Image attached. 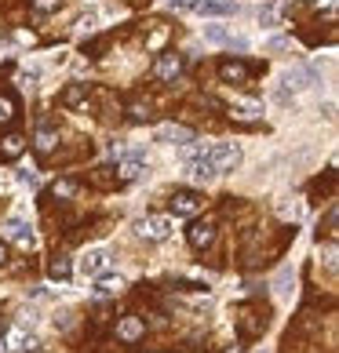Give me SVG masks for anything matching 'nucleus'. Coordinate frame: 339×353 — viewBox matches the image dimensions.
Returning a JSON list of instances; mask_svg holds the SVG:
<instances>
[{"label": "nucleus", "mask_w": 339, "mask_h": 353, "mask_svg": "<svg viewBox=\"0 0 339 353\" xmlns=\"http://www.w3.org/2000/svg\"><path fill=\"white\" fill-rule=\"evenodd\" d=\"M208 164L215 168V175H226V172H233V168L241 164V150L233 146V142H219V146H208Z\"/></svg>", "instance_id": "nucleus-1"}, {"label": "nucleus", "mask_w": 339, "mask_h": 353, "mask_svg": "<svg viewBox=\"0 0 339 353\" xmlns=\"http://www.w3.org/2000/svg\"><path fill=\"white\" fill-rule=\"evenodd\" d=\"M267 310L263 306H241V313H238V332L244 335V339H255V335H263L267 332Z\"/></svg>", "instance_id": "nucleus-2"}, {"label": "nucleus", "mask_w": 339, "mask_h": 353, "mask_svg": "<svg viewBox=\"0 0 339 353\" xmlns=\"http://www.w3.org/2000/svg\"><path fill=\"white\" fill-rule=\"evenodd\" d=\"M135 230H139L142 241H168L172 237V219L168 215H146Z\"/></svg>", "instance_id": "nucleus-3"}, {"label": "nucleus", "mask_w": 339, "mask_h": 353, "mask_svg": "<svg viewBox=\"0 0 339 353\" xmlns=\"http://www.w3.org/2000/svg\"><path fill=\"white\" fill-rule=\"evenodd\" d=\"M204 41H208V44H219V48H230V51H244V48H249V41H244V37H238L233 30H226V26H208V30H204Z\"/></svg>", "instance_id": "nucleus-4"}, {"label": "nucleus", "mask_w": 339, "mask_h": 353, "mask_svg": "<svg viewBox=\"0 0 339 353\" xmlns=\"http://www.w3.org/2000/svg\"><path fill=\"white\" fill-rule=\"evenodd\" d=\"M201 208H204V197H201V193L197 190H175L172 193V212L175 215H197L201 212Z\"/></svg>", "instance_id": "nucleus-5"}, {"label": "nucleus", "mask_w": 339, "mask_h": 353, "mask_svg": "<svg viewBox=\"0 0 339 353\" xmlns=\"http://www.w3.org/2000/svg\"><path fill=\"white\" fill-rule=\"evenodd\" d=\"M179 73H182V55H175V51L157 55V62H153V77H157L161 84H172Z\"/></svg>", "instance_id": "nucleus-6"}, {"label": "nucleus", "mask_w": 339, "mask_h": 353, "mask_svg": "<svg viewBox=\"0 0 339 353\" xmlns=\"http://www.w3.org/2000/svg\"><path fill=\"white\" fill-rule=\"evenodd\" d=\"M190 11L197 15H212V19H226V15H238V4L233 0H190Z\"/></svg>", "instance_id": "nucleus-7"}, {"label": "nucleus", "mask_w": 339, "mask_h": 353, "mask_svg": "<svg viewBox=\"0 0 339 353\" xmlns=\"http://www.w3.org/2000/svg\"><path fill=\"white\" fill-rule=\"evenodd\" d=\"M113 332H117V339H121V343H139V339L146 335V321L128 313V317H121V321L113 324Z\"/></svg>", "instance_id": "nucleus-8"}, {"label": "nucleus", "mask_w": 339, "mask_h": 353, "mask_svg": "<svg viewBox=\"0 0 339 353\" xmlns=\"http://www.w3.org/2000/svg\"><path fill=\"white\" fill-rule=\"evenodd\" d=\"M37 346V335H30V332H22V328H11L4 339H0V353H11V350H26V353H33Z\"/></svg>", "instance_id": "nucleus-9"}, {"label": "nucleus", "mask_w": 339, "mask_h": 353, "mask_svg": "<svg viewBox=\"0 0 339 353\" xmlns=\"http://www.w3.org/2000/svg\"><path fill=\"white\" fill-rule=\"evenodd\" d=\"M230 117L233 121H241V124H252L263 117V102H255V99H233L230 102Z\"/></svg>", "instance_id": "nucleus-10"}, {"label": "nucleus", "mask_w": 339, "mask_h": 353, "mask_svg": "<svg viewBox=\"0 0 339 353\" xmlns=\"http://www.w3.org/2000/svg\"><path fill=\"white\" fill-rule=\"evenodd\" d=\"M186 241L197 248V252H204V248H212L215 244V222L212 219H204V222H193L190 233H186Z\"/></svg>", "instance_id": "nucleus-11"}, {"label": "nucleus", "mask_w": 339, "mask_h": 353, "mask_svg": "<svg viewBox=\"0 0 339 353\" xmlns=\"http://www.w3.org/2000/svg\"><path fill=\"white\" fill-rule=\"evenodd\" d=\"M110 263H113V255L106 252V248H95V252H88V255H84L81 270H84V277H102V273L110 270Z\"/></svg>", "instance_id": "nucleus-12"}, {"label": "nucleus", "mask_w": 339, "mask_h": 353, "mask_svg": "<svg viewBox=\"0 0 339 353\" xmlns=\"http://www.w3.org/2000/svg\"><path fill=\"white\" fill-rule=\"evenodd\" d=\"M252 77V70L244 66V62H238V59H223L219 62V81L223 84H244Z\"/></svg>", "instance_id": "nucleus-13"}, {"label": "nucleus", "mask_w": 339, "mask_h": 353, "mask_svg": "<svg viewBox=\"0 0 339 353\" xmlns=\"http://www.w3.org/2000/svg\"><path fill=\"white\" fill-rule=\"evenodd\" d=\"M153 139H157V142H168V146H182V142H193V132H190L186 124H161Z\"/></svg>", "instance_id": "nucleus-14"}, {"label": "nucleus", "mask_w": 339, "mask_h": 353, "mask_svg": "<svg viewBox=\"0 0 339 353\" xmlns=\"http://www.w3.org/2000/svg\"><path fill=\"white\" fill-rule=\"evenodd\" d=\"M22 153H26V135L22 132L0 135V161H19Z\"/></svg>", "instance_id": "nucleus-15"}, {"label": "nucleus", "mask_w": 339, "mask_h": 353, "mask_svg": "<svg viewBox=\"0 0 339 353\" xmlns=\"http://www.w3.org/2000/svg\"><path fill=\"white\" fill-rule=\"evenodd\" d=\"M284 84L296 88V91H303L310 84H318V70L314 66H292L289 73H284Z\"/></svg>", "instance_id": "nucleus-16"}, {"label": "nucleus", "mask_w": 339, "mask_h": 353, "mask_svg": "<svg viewBox=\"0 0 339 353\" xmlns=\"http://www.w3.org/2000/svg\"><path fill=\"white\" fill-rule=\"evenodd\" d=\"M91 292H95V299H117L124 292V277H113V273H102V277L95 281V288H91Z\"/></svg>", "instance_id": "nucleus-17"}, {"label": "nucleus", "mask_w": 339, "mask_h": 353, "mask_svg": "<svg viewBox=\"0 0 339 353\" xmlns=\"http://www.w3.org/2000/svg\"><path fill=\"white\" fill-rule=\"evenodd\" d=\"M142 172H146V164H142L139 157H124V161L117 164V182H135V179H142Z\"/></svg>", "instance_id": "nucleus-18"}, {"label": "nucleus", "mask_w": 339, "mask_h": 353, "mask_svg": "<svg viewBox=\"0 0 339 353\" xmlns=\"http://www.w3.org/2000/svg\"><path fill=\"white\" fill-rule=\"evenodd\" d=\"M88 102V84H70L66 91H62V106L66 110H77Z\"/></svg>", "instance_id": "nucleus-19"}, {"label": "nucleus", "mask_w": 339, "mask_h": 353, "mask_svg": "<svg viewBox=\"0 0 339 353\" xmlns=\"http://www.w3.org/2000/svg\"><path fill=\"white\" fill-rule=\"evenodd\" d=\"M186 172H190V179H197V182H208L215 175V168L208 164V157H193V161H186Z\"/></svg>", "instance_id": "nucleus-20"}, {"label": "nucleus", "mask_w": 339, "mask_h": 353, "mask_svg": "<svg viewBox=\"0 0 339 353\" xmlns=\"http://www.w3.org/2000/svg\"><path fill=\"white\" fill-rule=\"evenodd\" d=\"M48 273L55 281H70V273H73V263H70V255H51V263H48Z\"/></svg>", "instance_id": "nucleus-21"}, {"label": "nucleus", "mask_w": 339, "mask_h": 353, "mask_svg": "<svg viewBox=\"0 0 339 353\" xmlns=\"http://www.w3.org/2000/svg\"><path fill=\"white\" fill-rule=\"evenodd\" d=\"M8 237L15 241L19 248H26V252L33 248V233H30V226H26V222H11V226H8Z\"/></svg>", "instance_id": "nucleus-22"}, {"label": "nucleus", "mask_w": 339, "mask_h": 353, "mask_svg": "<svg viewBox=\"0 0 339 353\" xmlns=\"http://www.w3.org/2000/svg\"><path fill=\"white\" fill-rule=\"evenodd\" d=\"M55 142H59V135L51 132V128H41L37 139H33V146H37V153H41V157H48L51 150H55Z\"/></svg>", "instance_id": "nucleus-23"}, {"label": "nucleus", "mask_w": 339, "mask_h": 353, "mask_svg": "<svg viewBox=\"0 0 339 353\" xmlns=\"http://www.w3.org/2000/svg\"><path fill=\"white\" fill-rule=\"evenodd\" d=\"M77 190H81V186H77L73 179H59L55 186H51V197H55V201H73Z\"/></svg>", "instance_id": "nucleus-24"}, {"label": "nucleus", "mask_w": 339, "mask_h": 353, "mask_svg": "<svg viewBox=\"0 0 339 353\" xmlns=\"http://www.w3.org/2000/svg\"><path fill=\"white\" fill-rule=\"evenodd\" d=\"M128 117H132L135 124H146L150 117H153V106H150V102H142V99H135L132 106H128Z\"/></svg>", "instance_id": "nucleus-25"}, {"label": "nucleus", "mask_w": 339, "mask_h": 353, "mask_svg": "<svg viewBox=\"0 0 339 353\" xmlns=\"http://www.w3.org/2000/svg\"><path fill=\"white\" fill-rule=\"evenodd\" d=\"M113 182H117L113 168H95V175H91V186H99V190H110Z\"/></svg>", "instance_id": "nucleus-26"}, {"label": "nucleus", "mask_w": 339, "mask_h": 353, "mask_svg": "<svg viewBox=\"0 0 339 353\" xmlns=\"http://www.w3.org/2000/svg\"><path fill=\"white\" fill-rule=\"evenodd\" d=\"M15 113H19V102L11 95H0V124H11V121H15Z\"/></svg>", "instance_id": "nucleus-27"}, {"label": "nucleus", "mask_w": 339, "mask_h": 353, "mask_svg": "<svg viewBox=\"0 0 339 353\" xmlns=\"http://www.w3.org/2000/svg\"><path fill=\"white\" fill-rule=\"evenodd\" d=\"M33 11H41V15H51V11L59 8V0H30Z\"/></svg>", "instance_id": "nucleus-28"}, {"label": "nucleus", "mask_w": 339, "mask_h": 353, "mask_svg": "<svg viewBox=\"0 0 339 353\" xmlns=\"http://www.w3.org/2000/svg\"><path fill=\"white\" fill-rule=\"evenodd\" d=\"M278 295H292V273H289V270L278 277Z\"/></svg>", "instance_id": "nucleus-29"}, {"label": "nucleus", "mask_w": 339, "mask_h": 353, "mask_svg": "<svg viewBox=\"0 0 339 353\" xmlns=\"http://www.w3.org/2000/svg\"><path fill=\"white\" fill-rule=\"evenodd\" d=\"M259 22H267V26H273V22H278V11H273V8H267V11H259Z\"/></svg>", "instance_id": "nucleus-30"}, {"label": "nucleus", "mask_w": 339, "mask_h": 353, "mask_svg": "<svg viewBox=\"0 0 339 353\" xmlns=\"http://www.w3.org/2000/svg\"><path fill=\"white\" fill-rule=\"evenodd\" d=\"M325 233H329V237H336V208L329 212V219H325Z\"/></svg>", "instance_id": "nucleus-31"}, {"label": "nucleus", "mask_w": 339, "mask_h": 353, "mask_svg": "<svg viewBox=\"0 0 339 353\" xmlns=\"http://www.w3.org/2000/svg\"><path fill=\"white\" fill-rule=\"evenodd\" d=\"M15 41H19V44H33L37 37H33V33H26V30H15Z\"/></svg>", "instance_id": "nucleus-32"}, {"label": "nucleus", "mask_w": 339, "mask_h": 353, "mask_svg": "<svg viewBox=\"0 0 339 353\" xmlns=\"http://www.w3.org/2000/svg\"><path fill=\"white\" fill-rule=\"evenodd\" d=\"M22 81H26V84H30V88H33L37 81H41V73H37V70H26V73H22Z\"/></svg>", "instance_id": "nucleus-33"}, {"label": "nucleus", "mask_w": 339, "mask_h": 353, "mask_svg": "<svg viewBox=\"0 0 339 353\" xmlns=\"http://www.w3.org/2000/svg\"><path fill=\"white\" fill-rule=\"evenodd\" d=\"M4 263H8V244L0 241V266H4Z\"/></svg>", "instance_id": "nucleus-34"}, {"label": "nucleus", "mask_w": 339, "mask_h": 353, "mask_svg": "<svg viewBox=\"0 0 339 353\" xmlns=\"http://www.w3.org/2000/svg\"><path fill=\"white\" fill-rule=\"evenodd\" d=\"M223 353H244V350H241V346H226Z\"/></svg>", "instance_id": "nucleus-35"}]
</instances>
